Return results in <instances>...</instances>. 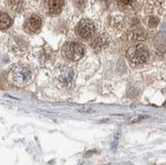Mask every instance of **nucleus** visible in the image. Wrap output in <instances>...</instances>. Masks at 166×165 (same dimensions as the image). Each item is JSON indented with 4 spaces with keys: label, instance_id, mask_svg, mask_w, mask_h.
Here are the masks:
<instances>
[{
    "label": "nucleus",
    "instance_id": "obj_1",
    "mask_svg": "<svg viewBox=\"0 0 166 165\" xmlns=\"http://www.w3.org/2000/svg\"><path fill=\"white\" fill-rule=\"evenodd\" d=\"M127 56L132 64H143L148 60L149 52L145 45L139 44L129 48L128 50Z\"/></svg>",
    "mask_w": 166,
    "mask_h": 165
},
{
    "label": "nucleus",
    "instance_id": "obj_2",
    "mask_svg": "<svg viewBox=\"0 0 166 165\" xmlns=\"http://www.w3.org/2000/svg\"><path fill=\"white\" fill-rule=\"evenodd\" d=\"M32 78V72L29 67L25 65H16L15 67L12 68L10 78L15 85L22 86L28 84Z\"/></svg>",
    "mask_w": 166,
    "mask_h": 165
},
{
    "label": "nucleus",
    "instance_id": "obj_3",
    "mask_svg": "<svg viewBox=\"0 0 166 165\" xmlns=\"http://www.w3.org/2000/svg\"><path fill=\"white\" fill-rule=\"evenodd\" d=\"M63 54L68 60H79L84 55V47L78 42H68L64 45Z\"/></svg>",
    "mask_w": 166,
    "mask_h": 165
},
{
    "label": "nucleus",
    "instance_id": "obj_4",
    "mask_svg": "<svg viewBox=\"0 0 166 165\" xmlns=\"http://www.w3.org/2000/svg\"><path fill=\"white\" fill-rule=\"evenodd\" d=\"M75 32L79 37L82 39L91 38L95 32V26L90 19H82L75 28Z\"/></svg>",
    "mask_w": 166,
    "mask_h": 165
},
{
    "label": "nucleus",
    "instance_id": "obj_5",
    "mask_svg": "<svg viewBox=\"0 0 166 165\" xmlns=\"http://www.w3.org/2000/svg\"><path fill=\"white\" fill-rule=\"evenodd\" d=\"M42 27V18L38 14H32L26 22V29L31 33L38 32Z\"/></svg>",
    "mask_w": 166,
    "mask_h": 165
},
{
    "label": "nucleus",
    "instance_id": "obj_6",
    "mask_svg": "<svg viewBox=\"0 0 166 165\" xmlns=\"http://www.w3.org/2000/svg\"><path fill=\"white\" fill-rule=\"evenodd\" d=\"M64 5V0H47V10L51 14H60Z\"/></svg>",
    "mask_w": 166,
    "mask_h": 165
},
{
    "label": "nucleus",
    "instance_id": "obj_7",
    "mask_svg": "<svg viewBox=\"0 0 166 165\" xmlns=\"http://www.w3.org/2000/svg\"><path fill=\"white\" fill-rule=\"evenodd\" d=\"M72 78H74V71L71 67H64L61 69L60 74H59V80L63 84H68L71 82Z\"/></svg>",
    "mask_w": 166,
    "mask_h": 165
},
{
    "label": "nucleus",
    "instance_id": "obj_8",
    "mask_svg": "<svg viewBox=\"0 0 166 165\" xmlns=\"http://www.w3.org/2000/svg\"><path fill=\"white\" fill-rule=\"evenodd\" d=\"M12 24V19L8 14L0 11V30L8 29Z\"/></svg>",
    "mask_w": 166,
    "mask_h": 165
},
{
    "label": "nucleus",
    "instance_id": "obj_9",
    "mask_svg": "<svg viewBox=\"0 0 166 165\" xmlns=\"http://www.w3.org/2000/svg\"><path fill=\"white\" fill-rule=\"evenodd\" d=\"M25 0H7V5L10 10L19 12L24 7Z\"/></svg>",
    "mask_w": 166,
    "mask_h": 165
},
{
    "label": "nucleus",
    "instance_id": "obj_10",
    "mask_svg": "<svg viewBox=\"0 0 166 165\" xmlns=\"http://www.w3.org/2000/svg\"><path fill=\"white\" fill-rule=\"evenodd\" d=\"M106 44H107V40H106L105 37H103V36H100V37L96 38L94 42L92 43V48L94 49L96 51H99L101 50L102 48H104Z\"/></svg>",
    "mask_w": 166,
    "mask_h": 165
},
{
    "label": "nucleus",
    "instance_id": "obj_11",
    "mask_svg": "<svg viewBox=\"0 0 166 165\" xmlns=\"http://www.w3.org/2000/svg\"><path fill=\"white\" fill-rule=\"evenodd\" d=\"M118 4L121 6H129L131 4H132L134 0H117Z\"/></svg>",
    "mask_w": 166,
    "mask_h": 165
},
{
    "label": "nucleus",
    "instance_id": "obj_12",
    "mask_svg": "<svg viewBox=\"0 0 166 165\" xmlns=\"http://www.w3.org/2000/svg\"><path fill=\"white\" fill-rule=\"evenodd\" d=\"M74 1H75V4L77 5L78 7H84L86 3V0H74Z\"/></svg>",
    "mask_w": 166,
    "mask_h": 165
}]
</instances>
